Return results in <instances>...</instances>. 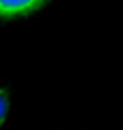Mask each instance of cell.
I'll list each match as a JSON object with an SVG mask.
<instances>
[{"label": "cell", "mask_w": 123, "mask_h": 130, "mask_svg": "<svg viewBox=\"0 0 123 130\" xmlns=\"http://www.w3.org/2000/svg\"><path fill=\"white\" fill-rule=\"evenodd\" d=\"M46 0H0V19H16L36 12Z\"/></svg>", "instance_id": "obj_1"}, {"label": "cell", "mask_w": 123, "mask_h": 130, "mask_svg": "<svg viewBox=\"0 0 123 130\" xmlns=\"http://www.w3.org/2000/svg\"><path fill=\"white\" fill-rule=\"evenodd\" d=\"M9 110V92L0 88V126L4 123Z\"/></svg>", "instance_id": "obj_2"}]
</instances>
